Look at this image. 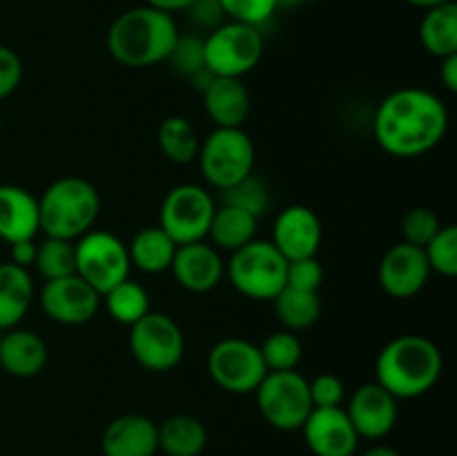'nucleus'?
I'll use <instances>...</instances> for the list:
<instances>
[{"instance_id": "obj_1", "label": "nucleus", "mask_w": 457, "mask_h": 456, "mask_svg": "<svg viewBox=\"0 0 457 456\" xmlns=\"http://www.w3.org/2000/svg\"><path fill=\"white\" fill-rule=\"evenodd\" d=\"M449 110L428 89L402 88L379 103L373 121L375 141L400 159L427 155L445 139Z\"/></svg>"}, {"instance_id": "obj_2", "label": "nucleus", "mask_w": 457, "mask_h": 456, "mask_svg": "<svg viewBox=\"0 0 457 456\" xmlns=\"http://www.w3.org/2000/svg\"><path fill=\"white\" fill-rule=\"evenodd\" d=\"M442 353L433 340L418 334L393 338L375 360V383L400 401L431 392L442 376Z\"/></svg>"}, {"instance_id": "obj_3", "label": "nucleus", "mask_w": 457, "mask_h": 456, "mask_svg": "<svg viewBox=\"0 0 457 456\" xmlns=\"http://www.w3.org/2000/svg\"><path fill=\"white\" fill-rule=\"evenodd\" d=\"M179 27L172 13L154 7H134L120 13L107 31L112 58L125 67H150L168 61Z\"/></svg>"}, {"instance_id": "obj_4", "label": "nucleus", "mask_w": 457, "mask_h": 456, "mask_svg": "<svg viewBox=\"0 0 457 456\" xmlns=\"http://www.w3.org/2000/svg\"><path fill=\"white\" fill-rule=\"evenodd\" d=\"M40 231L56 240H79L92 231L101 213L98 190L83 177L56 179L38 199Z\"/></svg>"}, {"instance_id": "obj_5", "label": "nucleus", "mask_w": 457, "mask_h": 456, "mask_svg": "<svg viewBox=\"0 0 457 456\" xmlns=\"http://www.w3.org/2000/svg\"><path fill=\"white\" fill-rule=\"evenodd\" d=\"M288 259L270 240H253L230 255L226 273L230 284L250 300H275L286 286Z\"/></svg>"}, {"instance_id": "obj_6", "label": "nucleus", "mask_w": 457, "mask_h": 456, "mask_svg": "<svg viewBox=\"0 0 457 456\" xmlns=\"http://www.w3.org/2000/svg\"><path fill=\"white\" fill-rule=\"evenodd\" d=\"M201 174L217 190L248 177L254 168V143L244 128H214L199 146Z\"/></svg>"}, {"instance_id": "obj_7", "label": "nucleus", "mask_w": 457, "mask_h": 456, "mask_svg": "<svg viewBox=\"0 0 457 456\" xmlns=\"http://www.w3.org/2000/svg\"><path fill=\"white\" fill-rule=\"evenodd\" d=\"M263 54V38L259 27L226 21L204 36L205 67L214 76L241 79L259 65Z\"/></svg>"}, {"instance_id": "obj_8", "label": "nucleus", "mask_w": 457, "mask_h": 456, "mask_svg": "<svg viewBox=\"0 0 457 456\" xmlns=\"http://www.w3.org/2000/svg\"><path fill=\"white\" fill-rule=\"evenodd\" d=\"M254 396L266 423L279 432L302 429L303 420L312 411L308 380L295 369L268 371L266 378L254 389Z\"/></svg>"}, {"instance_id": "obj_9", "label": "nucleus", "mask_w": 457, "mask_h": 456, "mask_svg": "<svg viewBox=\"0 0 457 456\" xmlns=\"http://www.w3.org/2000/svg\"><path fill=\"white\" fill-rule=\"evenodd\" d=\"M129 351L147 371H172L186 353L183 331L168 313L150 311L129 326Z\"/></svg>"}, {"instance_id": "obj_10", "label": "nucleus", "mask_w": 457, "mask_h": 456, "mask_svg": "<svg viewBox=\"0 0 457 456\" xmlns=\"http://www.w3.org/2000/svg\"><path fill=\"white\" fill-rule=\"evenodd\" d=\"M76 246V275L83 277L89 286L105 295L129 277L128 246L107 231H89L74 241Z\"/></svg>"}, {"instance_id": "obj_11", "label": "nucleus", "mask_w": 457, "mask_h": 456, "mask_svg": "<svg viewBox=\"0 0 457 456\" xmlns=\"http://www.w3.org/2000/svg\"><path fill=\"white\" fill-rule=\"evenodd\" d=\"M217 210L212 195L196 183H181L165 195L159 213V226L177 246L204 241Z\"/></svg>"}, {"instance_id": "obj_12", "label": "nucleus", "mask_w": 457, "mask_h": 456, "mask_svg": "<svg viewBox=\"0 0 457 456\" xmlns=\"http://www.w3.org/2000/svg\"><path fill=\"white\" fill-rule=\"evenodd\" d=\"M210 378L228 393H254L268 369L262 349L244 338H223L208 353Z\"/></svg>"}, {"instance_id": "obj_13", "label": "nucleus", "mask_w": 457, "mask_h": 456, "mask_svg": "<svg viewBox=\"0 0 457 456\" xmlns=\"http://www.w3.org/2000/svg\"><path fill=\"white\" fill-rule=\"evenodd\" d=\"M101 307V293L83 277L67 275L45 282L40 291V308L49 320L65 326H79L92 320Z\"/></svg>"}, {"instance_id": "obj_14", "label": "nucleus", "mask_w": 457, "mask_h": 456, "mask_svg": "<svg viewBox=\"0 0 457 456\" xmlns=\"http://www.w3.org/2000/svg\"><path fill=\"white\" fill-rule=\"evenodd\" d=\"M428 275L431 268L424 250L406 241L391 246L378 268L379 286L384 293L395 300H409L418 295L427 286Z\"/></svg>"}, {"instance_id": "obj_15", "label": "nucleus", "mask_w": 457, "mask_h": 456, "mask_svg": "<svg viewBox=\"0 0 457 456\" xmlns=\"http://www.w3.org/2000/svg\"><path fill=\"white\" fill-rule=\"evenodd\" d=\"M302 432L315 456H353L361 441L344 407H312Z\"/></svg>"}, {"instance_id": "obj_16", "label": "nucleus", "mask_w": 457, "mask_h": 456, "mask_svg": "<svg viewBox=\"0 0 457 456\" xmlns=\"http://www.w3.org/2000/svg\"><path fill=\"white\" fill-rule=\"evenodd\" d=\"M346 414L357 436L366 441H379L395 427L397 398L379 383H366L353 392Z\"/></svg>"}, {"instance_id": "obj_17", "label": "nucleus", "mask_w": 457, "mask_h": 456, "mask_svg": "<svg viewBox=\"0 0 457 456\" xmlns=\"http://www.w3.org/2000/svg\"><path fill=\"white\" fill-rule=\"evenodd\" d=\"M272 244L288 262L303 258H317L321 244V222L308 206H288L275 219Z\"/></svg>"}, {"instance_id": "obj_18", "label": "nucleus", "mask_w": 457, "mask_h": 456, "mask_svg": "<svg viewBox=\"0 0 457 456\" xmlns=\"http://www.w3.org/2000/svg\"><path fill=\"white\" fill-rule=\"evenodd\" d=\"M170 268L179 284L190 293H208V291L217 289L226 273L221 255L208 241L177 246Z\"/></svg>"}, {"instance_id": "obj_19", "label": "nucleus", "mask_w": 457, "mask_h": 456, "mask_svg": "<svg viewBox=\"0 0 457 456\" xmlns=\"http://www.w3.org/2000/svg\"><path fill=\"white\" fill-rule=\"evenodd\" d=\"M105 456H154L159 452V425L143 414H123L112 420L101 436Z\"/></svg>"}, {"instance_id": "obj_20", "label": "nucleus", "mask_w": 457, "mask_h": 456, "mask_svg": "<svg viewBox=\"0 0 457 456\" xmlns=\"http://www.w3.org/2000/svg\"><path fill=\"white\" fill-rule=\"evenodd\" d=\"M38 231V199L25 188L3 183L0 186V240L16 244L22 240H34Z\"/></svg>"}, {"instance_id": "obj_21", "label": "nucleus", "mask_w": 457, "mask_h": 456, "mask_svg": "<svg viewBox=\"0 0 457 456\" xmlns=\"http://www.w3.org/2000/svg\"><path fill=\"white\" fill-rule=\"evenodd\" d=\"M47 344L29 329H13L0 334V367L13 378H34L47 365Z\"/></svg>"}, {"instance_id": "obj_22", "label": "nucleus", "mask_w": 457, "mask_h": 456, "mask_svg": "<svg viewBox=\"0 0 457 456\" xmlns=\"http://www.w3.org/2000/svg\"><path fill=\"white\" fill-rule=\"evenodd\" d=\"M204 107L217 128H241L248 119L250 94L241 79L214 76L204 92Z\"/></svg>"}, {"instance_id": "obj_23", "label": "nucleus", "mask_w": 457, "mask_h": 456, "mask_svg": "<svg viewBox=\"0 0 457 456\" xmlns=\"http://www.w3.org/2000/svg\"><path fill=\"white\" fill-rule=\"evenodd\" d=\"M34 300V282L27 268L0 264V334L13 329L27 316Z\"/></svg>"}, {"instance_id": "obj_24", "label": "nucleus", "mask_w": 457, "mask_h": 456, "mask_svg": "<svg viewBox=\"0 0 457 456\" xmlns=\"http://www.w3.org/2000/svg\"><path fill=\"white\" fill-rule=\"evenodd\" d=\"M420 43L431 56L446 58L457 54V4L455 0L424 12L420 22Z\"/></svg>"}, {"instance_id": "obj_25", "label": "nucleus", "mask_w": 457, "mask_h": 456, "mask_svg": "<svg viewBox=\"0 0 457 456\" xmlns=\"http://www.w3.org/2000/svg\"><path fill=\"white\" fill-rule=\"evenodd\" d=\"M257 222L259 219L254 215L245 213V210L232 208V206H217L212 215V222H210V244L217 250H228V253H235L241 246H245L248 241L254 240V232H257Z\"/></svg>"}, {"instance_id": "obj_26", "label": "nucleus", "mask_w": 457, "mask_h": 456, "mask_svg": "<svg viewBox=\"0 0 457 456\" xmlns=\"http://www.w3.org/2000/svg\"><path fill=\"white\" fill-rule=\"evenodd\" d=\"M129 262L143 273H163L172 264L177 244L161 226H145L132 237L128 246Z\"/></svg>"}, {"instance_id": "obj_27", "label": "nucleus", "mask_w": 457, "mask_h": 456, "mask_svg": "<svg viewBox=\"0 0 457 456\" xmlns=\"http://www.w3.org/2000/svg\"><path fill=\"white\" fill-rule=\"evenodd\" d=\"M208 445V429L187 414L170 416L159 425V450L168 456H199Z\"/></svg>"}, {"instance_id": "obj_28", "label": "nucleus", "mask_w": 457, "mask_h": 456, "mask_svg": "<svg viewBox=\"0 0 457 456\" xmlns=\"http://www.w3.org/2000/svg\"><path fill=\"white\" fill-rule=\"evenodd\" d=\"M275 313L288 331H303L321 316L320 291H302L284 286L275 300Z\"/></svg>"}, {"instance_id": "obj_29", "label": "nucleus", "mask_w": 457, "mask_h": 456, "mask_svg": "<svg viewBox=\"0 0 457 456\" xmlns=\"http://www.w3.org/2000/svg\"><path fill=\"white\" fill-rule=\"evenodd\" d=\"M101 298L112 320L125 326H132L134 322H138L145 313L152 311L147 291L138 282L129 280V277L116 284L114 289L107 291L105 295H101Z\"/></svg>"}, {"instance_id": "obj_30", "label": "nucleus", "mask_w": 457, "mask_h": 456, "mask_svg": "<svg viewBox=\"0 0 457 456\" xmlns=\"http://www.w3.org/2000/svg\"><path fill=\"white\" fill-rule=\"evenodd\" d=\"M199 137L186 116H168L159 128V148L172 164H190L199 155Z\"/></svg>"}, {"instance_id": "obj_31", "label": "nucleus", "mask_w": 457, "mask_h": 456, "mask_svg": "<svg viewBox=\"0 0 457 456\" xmlns=\"http://www.w3.org/2000/svg\"><path fill=\"white\" fill-rule=\"evenodd\" d=\"M219 192H221V204L245 210V213L254 215L257 219L266 215L268 208H270V188L254 173H250L248 177H244L241 182L232 183V186L223 188Z\"/></svg>"}, {"instance_id": "obj_32", "label": "nucleus", "mask_w": 457, "mask_h": 456, "mask_svg": "<svg viewBox=\"0 0 457 456\" xmlns=\"http://www.w3.org/2000/svg\"><path fill=\"white\" fill-rule=\"evenodd\" d=\"M40 275L45 280H58V277L74 275L76 273V246L70 240H56L47 237L36 249V262Z\"/></svg>"}, {"instance_id": "obj_33", "label": "nucleus", "mask_w": 457, "mask_h": 456, "mask_svg": "<svg viewBox=\"0 0 457 456\" xmlns=\"http://www.w3.org/2000/svg\"><path fill=\"white\" fill-rule=\"evenodd\" d=\"M259 349H262V358L268 371L297 369L299 360H302V342L295 331L288 329L270 334Z\"/></svg>"}, {"instance_id": "obj_34", "label": "nucleus", "mask_w": 457, "mask_h": 456, "mask_svg": "<svg viewBox=\"0 0 457 456\" xmlns=\"http://www.w3.org/2000/svg\"><path fill=\"white\" fill-rule=\"evenodd\" d=\"M428 268L445 277L457 275V228L453 224L442 226L431 241L424 246Z\"/></svg>"}, {"instance_id": "obj_35", "label": "nucleus", "mask_w": 457, "mask_h": 456, "mask_svg": "<svg viewBox=\"0 0 457 456\" xmlns=\"http://www.w3.org/2000/svg\"><path fill=\"white\" fill-rule=\"evenodd\" d=\"M165 63H170L172 70L177 72V74L186 76V79H190L192 74L204 70V36L196 34V31H192V34H181V31H179L177 43H174L172 52H170Z\"/></svg>"}, {"instance_id": "obj_36", "label": "nucleus", "mask_w": 457, "mask_h": 456, "mask_svg": "<svg viewBox=\"0 0 457 456\" xmlns=\"http://www.w3.org/2000/svg\"><path fill=\"white\" fill-rule=\"evenodd\" d=\"M228 21L244 22L250 27H262L275 16L277 0H219Z\"/></svg>"}, {"instance_id": "obj_37", "label": "nucleus", "mask_w": 457, "mask_h": 456, "mask_svg": "<svg viewBox=\"0 0 457 456\" xmlns=\"http://www.w3.org/2000/svg\"><path fill=\"white\" fill-rule=\"evenodd\" d=\"M442 228L440 217L431 208H413L402 219V237L406 244L424 249Z\"/></svg>"}, {"instance_id": "obj_38", "label": "nucleus", "mask_w": 457, "mask_h": 456, "mask_svg": "<svg viewBox=\"0 0 457 456\" xmlns=\"http://www.w3.org/2000/svg\"><path fill=\"white\" fill-rule=\"evenodd\" d=\"M324 282V268L317 258H303L288 262L286 268V286L302 291H320Z\"/></svg>"}, {"instance_id": "obj_39", "label": "nucleus", "mask_w": 457, "mask_h": 456, "mask_svg": "<svg viewBox=\"0 0 457 456\" xmlns=\"http://www.w3.org/2000/svg\"><path fill=\"white\" fill-rule=\"evenodd\" d=\"M308 392H311L312 407H342L344 383L333 374H320L308 380Z\"/></svg>"}, {"instance_id": "obj_40", "label": "nucleus", "mask_w": 457, "mask_h": 456, "mask_svg": "<svg viewBox=\"0 0 457 456\" xmlns=\"http://www.w3.org/2000/svg\"><path fill=\"white\" fill-rule=\"evenodd\" d=\"M183 12L196 30H204L208 34L226 22V13H223L219 0H190V4Z\"/></svg>"}, {"instance_id": "obj_41", "label": "nucleus", "mask_w": 457, "mask_h": 456, "mask_svg": "<svg viewBox=\"0 0 457 456\" xmlns=\"http://www.w3.org/2000/svg\"><path fill=\"white\" fill-rule=\"evenodd\" d=\"M22 80V63L12 47L0 45V101L18 89Z\"/></svg>"}, {"instance_id": "obj_42", "label": "nucleus", "mask_w": 457, "mask_h": 456, "mask_svg": "<svg viewBox=\"0 0 457 456\" xmlns=\"http://www.w3.org/2000/svg\"><path fill=\"white\" fill-rule=\"evenodd\" d=\"M9 246H12V264L29 271V266H34L36 262V249H38V244L34 240H22Z\"/></svg>"}, {"instance_id": "obj_43", "label": "nucleus", "mask_w": 457, "mask_h": 456, "mask_svg": "<svg viewBox=\"0 0 457 456\" xmlns=\"http://www.w3.org/2000/svg\"><path fill=\"white\" fill-rule=\"evenodd\" d=\"M442 67H440V79L445 83V88L449 92H457V54L453 56L440 58Z\"/></svg>"}, {"instance_id": "obj_44", "label": "nucleus", "mask_w": 457, "mask_h": 456, "mask_svg": "<svg viewBox=\"0 0 457 456\" xmlns=\"http://www.w3.org/2000/svg\"><path fill=\"white\" fill-rule=\"evenodd\" d=\"M147 7H154L159 12L165 13H174V12H183V9L190 4V0H145Z\"/></svg>"}, {"instance_id": "obj_45", "label": "nucleus", "mask_w": 457, "mask_h": 456, "mask_svg": "<svg viewBox=\"0 0 457 456\" xmlns=\"http://www.w3.org/2000/svg\"><path fill=\"white\" fill-rule=\"evenodd\" d=\"M361 456H400V452L393 450V447H388V445H373V447H369V450H366Z\"/></svg>"}, {"instance_id": "obj_46", "label": "nucleus", "mask_w": 457, "mask_h": 456, "mask_svg": "<svg viewBox=\"0 0 457 456\" xmlns=\"http://www.w3.org/2000/svg\"><path fill=\"white\" fill-rule=\"evenodd\" d=\"M404 3H409V4H413V7H418V9H424V12H427V9H431V7H437V4L451 3V0H404Z\"/></svg>"}, {"instance_id": "obj_47", "label": "nucleus", "mask_w": 457, "mask_h": 456, "mask_svg": "<svg viewBox=\"0 0 457 456\" xmlns=\"http://www.w3.org/2000/svg\"><path fill=\"white\" fill-rule=\"evenodd\" d=\"M306 0H277V7L279 9H293L297 7V4H303Z\"/></svg>"}, {"instance_id": "obj_48", "label": "nucleus", "mask_w": 457, "mask_h": 456, "mask_svg": "<svg viewBox=\"0 0 457 456\" xmlns=\"http://www.w3.org/2000/svg\"><path fill=\"white\" fill-rule=\"evenodd\" d=\"M0 128H3V114H0Z\"/></svg>"}]
</instances>
